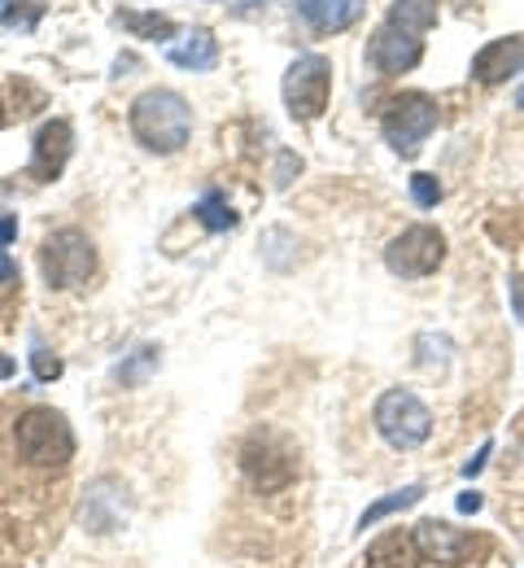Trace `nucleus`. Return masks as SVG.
Instances as JSON below:
<instances>
[{
  "mask_svg": "<svg viewBox=\"0 0 524 568\" xmlns=\"http://www.w3.org/2000/svg\"><path fill=\"white\" fill-rule=\"evenodd\" d=\"M13 236H18V219H9V214H4V219H0V245H9Z\"/></svg>",
  "mask_w": 524,
  "mask_h": 568,
  "instance_id": "nucleus-25",
  "label": "nucleus"
},
{
  "mask_svg": "<svg viewBox=\"0 0 524 568\" xmlns=\"http://www.w3.org/2000/svg\"><path fill=\"white\" fill-rule=\"evenodd\" d=\"M240 468H245L254 490L271 495V490H285L298 477V450L289 446V437H280L271 428H258L240 450Z\"/></svg>",
  "mask_w": 524,
  "mask_h": 568,
  "instance_id": "nucleus-3",
  "label": "nucleus"
},
{
  "mask_svg": "<svg viewBox=\"0 0 524 568\" xmlns=\"http://www.w3.org/2000/svg\"><path fill=\"white\" fill-rule=\"evenodd\" d=\"M516 105H521V110H524V88H521V92H516Z\"/></svg>",
  "mask_w": 524,
  "mask_h": 568,
  "instance_id": "nucleus-28",
  "label": "nucleus"
},
{
  "mask_svg": "<svg viewBox=\"0 0 524 568\" xmlns=\"http://www.w3.org/2000/svg\"><path fill=\"white\" fill-rule=\"evenodd\" d=\"M459 511H468V516L481 511V495H476V490H472V495H459Z\"/></svg>",
  "mask_w": 524,
  "mask_h": 568,
  "instance_id": "nucleus-26",
  "label": "nucleus"
},
{
  "mask_svg": "<svg viewBox=\"0 0 524 568\" xmlns=\"http://www.w3.org/2000/svg\"><path fill=\"white\" fill-rule=\"evenodd\" d=\"M411 197H415V206H438L442 202V184L433 180V175H411Z\"/></svg>",
  "mask_w": 524,
  "mask_h": 568,
  "instance_id": "nucleus-21",
  "label": "nucleus"
},
{
  "mask_svg": "<svg viewBox=\"0 0 524 568\" xmlns=\"http://www.w3.org/2000/svg\"><path fill=\"white\" fill-rule=\"evenodd\" d=\"M4 376H13V358L0 355V381H4Z\"/></svg>",
  "mask_w": 524,
  "mask_h": 568,
  "instance_id": "nucleus-27",
  "label": "nucleus"
},
{
  "mask_svg": "<svg viewBox=\"0 0 524 568\" xmlns=\"http://www.w3.org/2000/svg\"><path fill=\"white\" fill-rule=\"evenodd\" d=\"M127 123H132V136L145 144V149H153V153H179L188 144V136H193V110L171 88L141 92L132 101Z\"/></svg>",
  "mask_w": 524,
  "mask_h": 568,
  "instance_id": "nucleus-1",
  "label": "nucleus"
},
{
  "mask_svg": "<svg viewBox=\"0 0 524 568\" xmlns=\"http://www.w3.org/2000/svg\"><path fill=\"white\" fill-rule=\"evenodd\" d=\"M411 538H415L420 560L433 568L472 565V556L490 551L485 538H476V534H468V529H454V525H446V520H420V525L411 529Z\"/></svg>",
  "mask_w": 524,
  "mask_h": 568,
  "instance_id": "nucleus-8",
  "label": "nucleus"
},
{
  "mask_svg": "<svg viewBox=\"0 0 524 568\" xmlns=\"http://www.w3.org/2000/svg\"><path fill=\"white\" fill-rule=\"evenodd\" d=\"M71 144H75V132H71V123L66 119H53V123H44L40 132H35V144H31V180H58L62 175V166H66V158H71Z\"/></svg>",
  "mask_w": 524,
  "mask_h": 568,
  "instance_id": "nucleus-10",
  "label": "nucleus"
},
{
  "mask_svg": "<svg viewBox=\"0 0 524 568\" xmlns=\"http://www.w3.org/2000/svg\"><path fill=\"white\" fill-rule=\"evenodd\" d=\"M442 258H446V236H442L438 227H429V223L407 227V232L393 236L389 250H384L389 272H393V276H407V281L433 276V272L442 267Z\"/></svg>",
  "mask_w": 524,
  "mask_h": 568,
  "instance_id": "nucleus-7",
  "label": "nucleus"
},
{
  "mask_svg": "<svg viewBox=\"0 0 524 568\" xmlns=\"http://www.w3.org/2000/svg\"><path fill=\"white\" fill-rule=\"evenodd\" d=\"M31 367H35V381H58V376H62V358L49 355L44 346L31 351Z\"/></svg>",
  "mask_w": 524,
  "mask_h": 568,
  "instance_id": "nucleus-22",
  "label": "nucleus"
},
{
  "mask_svg": "<svg viewBox=\"0 0 524 568\" xmlns=\"http://www.w3.org/2000/svg\"><path fill=\"white\" fill-rule=\"evenodd\" d=\"M13 281H18V263L0 250V288H4V284H13Z\"/></svg>",
  "mask_w": 524,
  "mask_h": 568,
  "instance_id": "nucleus-23",
  "label": "nucleus"
},
{
  "mask_svg": "<svg viewBox=\"0 0 524 568\" xmlns=\"http://www.w3.org/2000/svg\"><path fill=\"white\" fill-rule=\"evenodd\" d=\"M420 58H424L420 40L407 36V31H398V27H380L372 36V44H368V62L384 74L411 71V67H420Z\"/></svg>",
  "mask_w": 524,
  "mask_h": 568,
  "instance_id": "nucleus-11",
  "label": "nucleus"
},
{
  "mask_svg": "<svg viewBox=\"0 0 524 568\" xmlns=\"http://www.w3.org/2000/svg\"><path fill=\"white\" fill-rule=\"evenodd\" d=\"M44 18V4L40 0H13L4 9V27L9 31H35V22Z\"/></svg>",
  "mask_w": 524,
  "mask_h": 568,
  "instance_id": "nucleus-20",
  "label": "nucleus"
},
{
  "mask_svg": "<svg viewBox=\"0 0 524 568\" xmlns=\"http://www.w3.org/2000/svg\"><path fill=\"white\" fill-rule=\"evenodd\" d=\"M13 446L31 468H66L75 459V433L62 412L53 407H31L13 425Z\"/></svg>",
  "mask_w": 524,
  "mask_h": 568,
  "instance_id": "nucleus-2",
  "label": "nucleus"
},
{
  "mask_svg": "<svg viewBox=\"0 0 524 568\" xmlns=\"http://www.w3.org/2000/svg\"><path fill=\"white\" fill-rule=\"evenodd\" d=\"M166 62L179 67V71H210L219 62V40L206 27H197V31H188L184 40H175L166 49Z\"/></svg>",
  "mask_w": 524,
  "mask_h": 568,
  "instance_id": "nucleus-14",
  "label": "nucleus"
},
{
  "mask_svg": "<svg viewBox=\"0 0 524 568\" xmlns=\"http://www.w3.org/2000/svg\"><path fill=\"white\" fill-rule=\"evenodd\" d=\"M40 272L49 288H79L96 272V250L79 227H62L40 245Z\"/></svg>",
  "mask_w": 524,
  "mask_h": 568,
  "instance_id": "nucleus-5",
  "label": "nucleus"
},
{
  "mask_svg": "<svg viewBox=\"0 0 524 568\" xmlns=\"http://www.w3.org/2000/svg\"><path fill=\"white\" fill-rule=\"evenodd\" d=\"M389 27L420 36L429 27H438V0H393L389 4Z\"/></svg>",
  "mask_w": 524,
  "mask_h": 568,
  "instance_id": "nucleus-15",
  "label": "nucleus"
},
{
  "mask_svg": "<svg viewBox=\"0 0 524 568\" xmlns=\"http://www.w3.org/2000/svg\"><path fill=\"white\" fill-rule=\"evenodd\" d=\"M438 128V101L424 97V92H402L393 101H384V114H380V132L384 141L393 144L402 158H411L420 144L433 136Z\"/></svg>",
  "mask_w": 524,
  "mask_h": 568,
  "instance_id": "nucleus-4",
  "label": "nucleus"
},
{
  "mask_svg": "<svg viewBox=\"0 0 524 568\" xmlns=\"http://www.w3.org/2000/svg\"><path fill=\"white\" fill-rule=\"evenodd\" d=\"M376 428H380V437H384L389 446L415 450V446H424L429 433H433V412H429L415 394L389 389V394H380V403H376Z\"/></svg>",
  "mask_w": 524,
  "mask_h": 568,
  "instance_id": "nucleus-6",
  "label": "nucleus"
},
{
  "mask_svg": "<svg viewBox=\"0 0 524 568\" xmlns=\"http://www.w3.org/2000/svg\"><path fill=\"white\" fill-rule=\"evenodd\" d=\"M420 498H424V486H407V490H393L389 498H380V503H372V507L363 511L359 529H372L376 520H384V516H393V511H407V507H415Z\"/></svg>",
  "mask_w": 524,
  "mask_h": 568,
  "instance_id": "nucleus-17",
  "label": "nucleus"
},
{
  "mask_svg": "<svg viewBox=\"0 0 524 568\" xmlns=\"http://www.w3.org/2000/svg\"><path fill=\"white\" fill-rule=\"evenodd\" d=\"M153 367H157V346H141L127 363H119L114 376H119V385H141V381H150Z\"/></svg>",
  "mask_w": 524,
  "mask_h": 568,
  "instance_id": "nucleus-19",
  "label": "nucleus"
},
{
  "mask_svg": "<svg viewBox=\"0 0 524 568\" xmlns=\"http://www.w3.org/2000/svg\"><path fill=\"white\" fill-rule=\"evenodd\" d=\"M119 27H127L136 40H171L175 36V22L162 18V13H141V9H119L114 13Z\"/></svg>",
  "mask_w": 524,
  "mask_h": 568,
  "instance_id": "nucleus-16",
  "label": "nucleus"
},
{
  "mask_svg": "<svg viewBox=\"0 0 524 568\" xmlns=\"http://www.w3.org/2000/svg\"><path fill=\"white\" fill-rule=\"evenodd\" d=\"M485 459H490V442L476 450V459H468V464H463V477H476V473L485 468Z\"/></svg>",
  "mask_w": 524,
  "mask_h": 568,
  "instance_id": "nucleus-24",
  "label": "nucleus"
},
{
  "mask_svg": "<svg viewBox=\"0 0 524 568\" xmlns=\"http://www.w3.org/2000/svg\"><path fill=\"white\" fill-rule=\"evenodd\" d=\"M193 214H197V219H202L210 232H227V227H236V214H232V206L224 202V193H215V189H210V193L197 202V211H193Z\"/></svg>",
  "mask_w": 524,
  "mask_h": 568,
  "instance_id": "nucleus-18",
  "label": "nucleus"
},
{
  "mask_svg": "<svg viewBox=\"0 0 524 568\" xmlns=\"http://www.w3.org/2000/svg\"><path fill=\"white\" fill-rule=\"evenodd\" d=\"M368 0H298V13L319 31V36H337L346 27H355L363 18Z\"/></svg>",
  "mask_w": 524,
  "mask_h": 568,
  "instance_id": "nucleus-12",
  "label": "nucleus"
},
{
  "mask_svg": "<svg viewBox=\"0 0 524 568\" xmlns=\"http://www.w3.org/2000/svg\"><path fill=\"white\" fill-rule=\"evenodd\" d=\"M332 97V67L319 53H301L285 74V105L294 119H319Z\"/></svg>",
  "mask_w": 524,
  "mask_h": 568,
  "instance_id": "nucleus-9",
  "label": "nucleus"
},
{
  "mask_svg": "<svg viewBox=\"0 0 524 568\" xmlns=\"http://www.w3.org/2000/svg\"><path fill=\"white\" fill-rule=\"evenodd\" d=\"M524 67V40H490L476 58H472V74L481 83H503L507 74Z\"/></svg>",
  "mask_w": 524,
  "mask_h": 568,
  "instance_id": "nucleus-13",
  "label": "nucleus"
}]
</instances>
